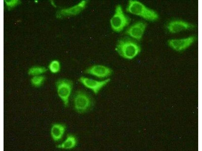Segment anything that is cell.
<instances>
[{
    "instance_id": "7a4b0ae2",
    "label": "cell",
    "mask_w": 202,
    "mask_h": 151,
    "mask_svg": "<svg viewBox=\"0 0 202 151\" xmlns=\"http://www.w3.org/2000/svg\"><path fill=\"white\" fill-rule=\"evenodd\" d=\"M126 10L130 14L149 21L156 20L159 17L158 14L155 11L137 0L129 1Z\"/></svg>"
},
{
    "instance_id": "8992f818",
    "label": "cell",
    "mask_w": 202,
    "mask_h": 151,
    "mask_svg": "<svg viewBox=\"0 0 202 151\" xmlns=\"http://www.w3.org/2000/svg\"><path fill=\"white\" fill-rule=\"evenodd\" d=\"M109 78L98 80L85 77H81L79 79V82L87 88L91 90L95 94H97L104 87L109 83Z\"/></svg>"
},
{
    "instance_id": "ba28073f",
    "label": "cell",
    "mask_w": 202,
    "mask_h": 151,
    "mask_svg": "<svg viewBox=\"0 0 202 151\" xmlns=\"http://www.w3.org/2000/svg\"><path fill=\"white\" fill-rule=\"evenodd\" d=\"M146 27L145 22L137 21L130 26L125 31V33L133 38L139 41L142 39Z\"/></svg>"
},
{
    "instance_id": "4fadbf2b",
    "label": "cell",
    "mask_w": 202,
    "mask_h": 151,
    "mask_svg": "<svg viewBox=\"0 0 202 151\" xmlns=\"http://www.w3.org/2000/svg\"><path fill=\"white\" fill-rule=\"evenodd\" d=\"M46 71V68L44 67L35 66L31 68L28 70V74L33 76H39L45 73Z\"/></svg>"
},
{
    "instance_id": "52a82bcc",
    "label": "cell",
    "mask_w": 202,
    "mask_h": 151,
    "mask_svg": "<svg viewBox=\"0 0 202 151\" xmlns=\"http://www.w3.org/2000/svg\"><path fill=\"white\" fill-rule=\"evenodd\" d=\"M85 73L100 79L107 78L112 74L111 69L106 66L101 64L93 65L86 69Z\"/></svg>"
},
{
    "instance_id": "3957f363",
    "label": "cell",
    "mask_w": 202,
    "mask_h": 151,
    "mask_svg": "<svg viewBox=\"0 0 202 151\" xmlns=\"http://www.w3.org/2000/svg\"><path fill=\"white\" fill-rule=\"evenodd\" d=\"M130 21L129 19L124 13L121 5H117L110 21L113 30L117 32H121L128 25Z\"/></svg>"
},
{
    "instance_id": "9a60e30c",
    "label": "cell",
    "mask_w": 202,
    "mask_h": 151,
    "mask_svg": "<svg viewBox=\"0 0 202 151\" xmlns=\"http://www.w3.org/2000/svg\"><path fill=\"white\" fill-rule=\"evenodd\" d=\"M45 80L44 77L42 75L33 76L31 79L32 85L36 87L41 86Z\"/></svg>"
},
{
    "instance_id": "277c9868",
    "label": "cell",
    "mask_w": 202,
    "mask_h": 151,
    "mask_svg": "<svg viewBox=\"0 0 202 151\" xmlns=\"http://www.w3.org/2000/svg\"><path fill=\"white\" fill-rule=\"evenodd\" d=\"M73 86L72 82L67 79H60L56 83L58 95L65 107L68 105Z\"/></svg>"
},
{
    "instance_id": "6da1fadb",
    "label": "cell",
    "mask_w": 202,
    "mask_h": 151,
    "mask_svg": "<svg viewBox=\"0 0 202 151\" xmlns=\"http://www.w3.org/2000/svg\"><path fill=\"white\" fill-rule=\"evenodd\" d=\"M115 50L122 58L128 60L136 57L141 51L140 46L136 42L129 39L119 40L116 46Z\"/></svg>"
},
{
    "instance_id": "9c48e42d",
    "label": "cell",
    "mask_w": 202,
    "mask_h": 151,
    "mask_svg": "<svg viewBox=\"0 0 202 151\" xmlns=\"http://www.w3.org/2000/svg\"><path fill=\"white\" fill-rule=\"evenodd\" d=\"M193 36L180 39L170 40L168 41L169 46L172 49L178 51L183 50L189 47L195 40Z\"/></svg>"
},
{
    "instance_id": "30bf717a",
    "label": "cell",
    "mask_w": 202,
    "mask_h": 151,
    "mask_svg": "<svg viewBox=\"0 0 202 151\" xmlns=\"http://www.w3.org/2000/svg\"><path fill=\"white\" fill-rule=\"evenodd\" d=\"M193 26L184 21L174 20L168 24L167 28L169 31L172 33H176L183 30L192 28Z\"/></svg>"
},
{
    "instance_id": "7c38bea8",
    "label": "cell",
    "mask_w": 202,
    "mask_h": 151,
    "mask_svg": "<svg viewBox=\"0 0 202 151\" xmlns=\"http://www.w3.org/2000/svg\"><path fill=\"white\" fill-rule=\"evenodd\" d=\"M77 140L73 135H68L65 139L58 146L59 148L65 149H70L74 148L76 146Z\"/></svg>"
},
{
    "instance_id": "5bb4252c",
    "label": "cell",
    "mask_w": 202,
    "mask_h": 151,
    "mask_svg": "<svg viewBox=\"0 0 202 151\" xmlns=\"http://www.w3.org/2000/svg\"><path fill=\"white\" fill-rule=\"evenodd\" d=\"M48 69L51 72L56 74L58 73L61 69V64L60 62L57 60L52 61L49 64Z\"/></svg>"
},
{
    "instance_id": "8fae6325",
    "label": "cell",
    "mask_w": 202,
    "mask_h": 151,
    "mask_svg": "<svg viewBox=\"0 0 202 151\" xmlns=\"http://www.w3.org/2000/svg\"><path fill=\"white\" fill-rule=\"evenodd\" d=\"M66 130L65 126L62 124H56L52 126L50 131L52 137L55 141L60 140L63 137Z\"/></svg>"
},
{
    "instance_id": "5b68a950",
    "label": "cell",
    "mask_w": 202,
    "mask_h": 151,
    "mask_svg": "<svg viewBox=\"0 0 202 151\" xmlns=\"http://www.w3.org/2000/svg\"><path fill=\"white\" fill-rule=\"evenodd\" d=\"M73 103L75 110L80 113L87 111L92 104L91 99L86 92L82 90L78 91L74 96Z\"/></svg>"
}]
</instances>
